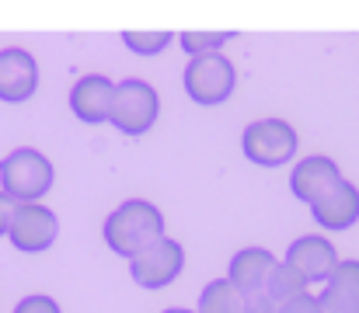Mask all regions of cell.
Wrapping results in <instances>:
<instances>
[{
    "mask_svg": "<svg viewBox=\"0 0 359 313\" xmlns=\"http://www.w3.org/2000/svg\"><path fill=\"white\" fill-rule=\"evenodd\" d=\"M122 42H126V49L136 53V56H157V53H164V49L171 46V32H161V28H154V32L129 28V32H122Z\"/></svg>",
    "mask_w": 359,
    "mask_h": 313,
    "instance_id": "obj_18",
    "label": "cell"
},
{
    "mask_svg": "<svg viewBox=\"0 0 359 313\" xmlns=\"http://www.w3.org/2000/svg\"><path fill=\"white\" fill-rule=\"evenodd\" d=\"M276 254L265 251V247H241L238 254L231 258V268H227V279L238 286L244 296H255V293H265V282L276 268Z\"/></svg>",
    "mask_w": 359,
    "mask_h": 313,
    "instance_id": "obj_12",
    "label": "cell"
},
{
    "mask_svg": "<svg viewBox=\"0 0 359 313\" xmlns=\"http://www.w3.org/2000/svg\"><path fill=\"white\" fill-rule=\"evenodd\" d=\"M311 216L325 230H349L359 219V188L353 181H342L335 192H328L321 202L311 206Z\"/></svg>",
    "mask_w": 359,
    "mask_h": 313,
    "instance_id": "obj_13",
    "label": "cell"
},
{
    "mask_svg": "<svg viewBox=\"0 0 359 313\" xmlns=\"http://www.w3.org/2000/svg\"><path fill=\"white\" fill-rule=\"evenodd\" d=\"M56 233H60V219L53 209H46L42 202H32V206H18L14 209V219H11V244L21 251V254H42L56 244Z\"/></svg>",
    "mask_w": 359,
    "mask_h": 313,
    "instance_id": "obj_7",
    "label": "cell"
},
{
    "mask_svg": "<svg viewBox=\"0 0 359 313\" xmlns=\"http://www.w3.org/2000/svg\"><path fill=\"white\" fill-rule=\"evenodd\" d=\"M182 84H185V95L196 104L213 108V104H224L234 95L238 70H234V63L224 53L192 56L189 67H185V74H182Z\"/></svg>",
    "mask_w": 359,
    "mask_h": 313,
    "instance_id": "obj_4",
    "label": "cell"
},
{
    "mask_svg": "<svg viewBox=\"0 0 359 313\" xmlns=\"http://www.w3.org/2000/svg\"><path fill=\"white\" fill-rule=\"evenodd\" d=\"M307 279L290 265V261H279L276 268H272V275H269V282H265V296L272 300V303H290V300H297V296H304L307 293Z\"/></svg>",
    "mask_w": 359,
    "mask_h": 313,
    "instance_id": "obj_16",
    "label": "cell"
},
{
    "mask_svg": "<svg viewBox=\"0 0 359 313\" xmlns=\"http://www.w3.org/2000/svg\"><path fill=\"white\" fill-rule=\"evenodd\" d=\"M342 181H346V178H342L339 164H335L332 157L314 153V157H304V160L293 167V174H290V192H293L300 202L314 206V202H321L328 192H335Z\"/></svg>",
    "mask_w": 359,
    "mask_h": 313,
    "instance_id": "obj_9",
    "label": "cell"
},
{
    "mask_svg": "<svg viewBox=\"0 0 359 313\" xmlns=\"http://www.w3.org/2000/svg\"><path fill=\"white\" fill-rule=\"evenodd\" d=\"M297 129L286 118H255L241 132V150L258 167H283L297 157Z\"/></svg>",
    "mask_w": 359,
    "mask_h": 313,
    "instance_id": "obj_3",
    "label": "cell"
},
{
    "mask_svg": "<svg viewBox=\"0 0 359 313\" xmlns=\"http://www.w3.org/2000/svg\"><path fill=\"white\" fill-rule=\"evenodd\" d=\"M164 313H196V310H182V307H171V310H164Z\"/></svg>",
    "mask_w": 359,
    "mask_h": 313,
    "instance_id": "obj_23",
    "label": "cell"
},
{
    "mask_svg": "<svg viewBox=\"0 0 359 313\" xmlns=\"http://www.w3.org/2000/svg\"><path fill=\"white\" fill-rule=\"evenodd\" d=\"M14 313H63L60 310V303L53 300V296H42V293H35V296H25Z\"/></svg>",
    "mask_w": 359,
    "mask_h": 313,
    "instance_id": "obj_19",
    "label": "cell"
},
{
    "mask_svg": "<svg viewBox=\"0 0 359 313\" xmlns=\"http://www.w3.org/2000/svg\"><path fill=\"white\" fill-rule=\"evenodd\" d=\"M182 268H185V247L178 240H171V237L150 244L143 254H136L129 261V275L143 289H164V286H171L182 275Z\"/></svg>",
    "mask_w": 359,
    "mask_h": 313,
    "instance_id": "obj_6",
    "label": "cell"
},
{
    "mask_svg": "<svg viewBox=\"0 0 359 313\" xmlns=\"http://www.w3.org/2000/svg\"><path fill=\"white\" fill-rule=\"evenodd\" d=\"M39 91V63L28 49H0V102L21 104Z\"/></svg>",
    "mask_w": 359,
    "mask_h": 313,
    "instance_id": "obj_10",
    "label": "cell"
},
{
    "mask_svg": "<svg viewBox=\"0 0 359 313\" xmlns=\"http://www.w3.org/2000/svg\"><path fill=\"white\" fill-rule=\"evenodd\" d=\"M112 104H116V84L105 74H84L74 91H70V111L88 122V125H102L112 118Z\"/></svg>",
    "mask_w": 359,
    "mask_h": 313,
    "instance_id": "obj_11",
    "label": "cell"
},
{
    "mask_svg": "<svg viewBox=\"0 0 359 313\" xmlns=\"http://www.w3.org/2000/svg\"><path fill=\"white\" fill-rule=\"evenodd\" d=\"M102 237H105L112 254L133 261L150 244L164 240V216H161V209L154 202H147V199H126L119 209L109 212V219L102 226Z\"/></svg>",
    "mask_w": 359,
    "mask_h": 313,
    "instance_id": "obj_1",
    "label": "cell"
},
{
    "mask_svg": "<svg viewBox=\"0 0 359 313\" xmlns=\"http://www.w3.org/2000/svg\"><path fill=\"white\" fill-rule=\"evenodd\" d=\"M325 313H359V261H342L321 293Z\"/></svg>",
    "mask_w": 359,
    "mask_h": 313,
    "instance_id": "obj_14",
    "label": "cell"
},
{
    "mask_svg": "<svg viewBox=\"0 0 359 313\" xmlns=\"http://www.w3.org/2000/svg\"><path fill=\"white\" fill-rule=\"evenodd\" d=\"M53 178H56V171H53L49 157L32 146H18L0 160V192H7L18 206L39 202L53 188Z\"/></svg>",
    "mask_w": 359,
    "mask_h": 313,
    "instance_id": "obj_2",
    "label": "cell"
},
{
    "mask_svg": "<svg viewBox=\"0 0 359 313\" xmlns=\"http://www.w3.org/2000/svg\"><path fill=\"white\" fill-rule=\"evenodd\" d=\"M244 313H279V303H272L265 293H255V296H248Z\"/></svg>",
    "mask_w": 359,
    "mask_h": 313,
    "instance_id": "obj_21",
    "label": "cell"
},
{
    "mask_svg": "<svg viewBox=\"0 0 359 313\" xmlns=\"http://www.w3.org/2000/svg\"><path fill=\"white\" fill-rule=\"evenodd\" d=\"M279 313H325V307H321V296L304 293V296H297V300L283 303V307H279Z\"/></svg>",
    "mask_w": 359,
    "mask_h": 313,
    "instance_id": "obj_20",
    "label": "cell"
},
{
    "mask_svg": "<svg viewBox=\"0 0 359 313\" xmlns=\"http://www.w3.org/2000/svg\"><path fill=\"white\" fill-rule=\"evenodd\" d=\"M14 209L18 202L7 195V192H0V237H7L11 233V219H14Z\"/></svg>",
    "mask_w": 359,
    "mask_h": 313,
    "instance_id": "obj_22",
    "label": "cell"
},
{
    "mask_svg": "<svg viewBox=\"0 0 359 313\" xmlns=\"http://www.w3.org/2000/svg\"><path fill=\"white\" fill-rule=\"evenodd\" d=\"M286 261L307 279V282H328L335 275V268L342 265L335 244L321 233H307V237H297L290 247H286Z\"/></svg>",
    "mask_w": 359,
    "mask_h": 313,
    "instance_id": "obj_8",
    "label": "cell"
},
{
    "mask_svg": "<svg viewBox=\"0 0 359 313\" xmlns=\"http://www.w3.org/2000/svg\"><path fill=\"white\" fill-rule=\"evenodd\" d=\"M234 35L238 32H199V28H192V32H182L178 42L189 56H210V53H220Z\"/></svg>",
    "mask_w": 359,
    "mask_h": 313,
    "instance_id": "obj_17",
    "label": "cell"
},
{
    "mask_svg": "<svg viewBox=\"0 0 359 313\" xmlns=\"http://www.w3.org/2000/svg\"><path fill=\"white\" fill-rule=\"evenodd\" d=\"M161 115V95L140 81V77H126L116 84V104H112V125L126 132V136H143L154 129Z\"/></svg>",
    "mask_w": 359,
    "mask_h": 313,
    "instance_id": "obj_5",
    "label": "cell"
},
{
    "mask_svg": "<svg viewBox=\"0 0 359 313\" xmlns=\"http://www.w3.org/2000/svg\"><path fill=\"white\" fill-rule=\"evenodd\" d=\"M244 303H248V296L231 279H217L199 293V310L196 313H244Z\"/></svg>",
    "mask_w": 359,
    "mask_h": 313,
    "instance_id": "obj_15",
    "label": "cell"
}]
</instances>
